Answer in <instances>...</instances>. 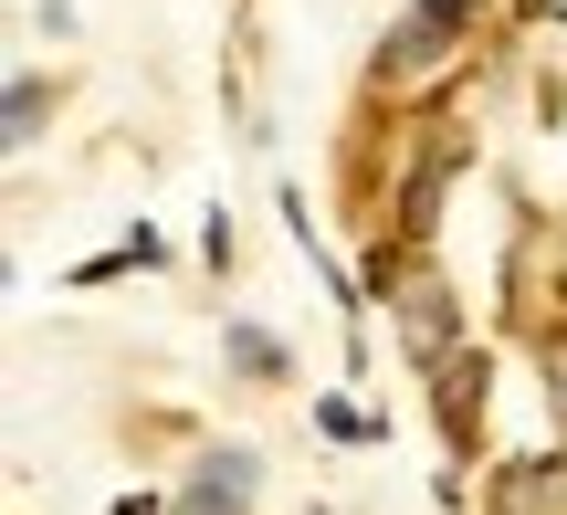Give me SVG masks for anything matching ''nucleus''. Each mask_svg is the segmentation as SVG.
Wrapping results in <instances>:
<instances>
[{"mask_svg": "<svg viewBox=\"0 0 567 515\" xmlns=\"http://www.w3.org/2000/svg\"><path fill=\"white\" fill-rule=\"evenodd\" d=\"M400 337H410V358H431V369L452 358V295L431 285V274H410V285H400Z\"/></svg>", "mask_w": 567, "mask_h": 515, "instance_id": "nucleus-1", "label": "nucleus"}, {"mask_svg": "<svg viewBox=\"0 0 567 515\" xmlns=\"http://www.w3.org/2000/svg\"><path fill=\"white\" fill-rule=\"evenodd\" d=\"M484 358H442V421H452V442H463L473 432V411H484Z\"/></svg>", "mask_w": 567, "mask_h": 515, "instance_id": "nucleus-2", "label": "nucleus"}, {"mask_svg": "<svg viewBox=\"0 0 567 515\" xmlns=\"http://www.w3.org/2000/svg\"><path fill=\"white\" fill-rule=\"evenodd\" d=\"M567 505V484L547 474V463H515V474H505V515H557Z\"/></svg>", "mask_w": 567, "mask_h": 515, "instance_id": "nucleus-3", "label": "nucleus"}, {"mask_svg": "<svg viewBox=\"0 0 567 515\" xmlns=\"http://www.w3.org/2000/svg\"><path fill=\"white\" fill-rule=\"evenodd\" d=\"M452 158H463V147H431V158H421V179H410V210H400L410 231H431V210H442V179H452Z\"/></svg>", "mask_w": 567, "mask_h": 515, "instance_id": "nucleus-4", "label": "nucleus"}, {"mask_svg": "<svg viewBox=\"0 0 567 515\" xmlns=\"http://www.w3.org/2000/svg\"><path fill=\"white\" fill-rule=\"evenodd\" d=\"M421 11H431V21H463V11H473V0H421Z\"/></svg>", "mask_w": 567, "mask_h": 515, "instance_id": "nucleus-5", "label": "nucleus"}]
</instances>
